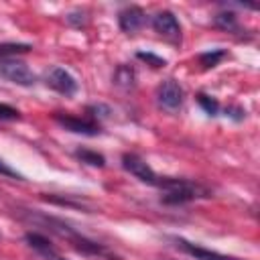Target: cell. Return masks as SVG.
<instances>
[{
    "instance_id": "7c38bea8",
    "label": "cell",
    "mask_w": 260,
    "mask_h": 260,
    "mask_svg": "<svg viewBox=\"0 0 260 260\" xmlns=\"http://www.w3.org/2000/svg\"><path fill=\"white\" fill-rule=\"evenodd\" d=\"M30 51L28 43H2L0 45V59H12L18 53H26Z\"/></svg>"
},
{
    "instance_id": "52a82bcc",
    "label": "cell",
    "mask_w": 260,
    "mask_h": 260,
    "mask_svg": "<svg viewBox=\"0 0 260 260\" xmlns=\"http://www.w3.org/2000/svg\"><path fill=\"white\" fill-rule=\"evenodd\" d=\"M171 242H175V246L179 250H183L185 254H189L191 258L195 260H242V258H236V256H228V254H219L215 250H209V248H203L199 244H193L185 238H171Z\"/></svg>"
},
{
    "instance_id": "7a4b0ae2",
    "label": "cell",
    "mask_w": 260,
    "mask_h": 260,
    "mask_svg": "<svg viewBox=\"0 0 260 260\" xmlns=\"http://www.w3.org/2000/svg\"><path fill=\"white\" fill-rule=\"evenodd\" d=\"M158 189H162V201L177 205V203H187L191 199L203 197L205 189H201L197 183H191L187 179H171V177H162Z\"/></svg>"
},
{
    "instance_id": "e0dca14e",
    "label": "cell",
    "mask_w": 260,
    "mask_h": 260,
    "mask_svg": "<svg viewBox=\"0 0 260 260\" xmlns=\"http://www.w3.org/2000/svg\"><path fill=\"white\" fill-rule=\"evenodd\" d=\"M197 102H199V104H201V108H203L207 114H211V116H213V114H217V110H219V104H217L211 95L199 93V95H197Z\"/></svg>"
},
{
    "instance_id": "8992f818",
    "label": "cell",
    "mask_w": 260,
    "mask_h": 260,
    "mask_svg": "<svg viewBox=\"0 0 260 260\" xmlns=\"http://www.w3.org/2000/svg\"><path fill=\"white\" fill-rule=\"evenodd\" d=\"M152 28L158 37H162L169 43H179L181 41V24L177 16L171 10H160L152 16Z\"/></svg>"
},
{
    "instance_id": "277c9868",
    "label": "cell",
    "mask_w": 260,
    "mask_h": 260,
    "mask_svg": "<svg viewBox=\"0 0 260 260\" xmlns=\"http://www.w3.org/2000/svg\"><path fill=\"white\" fill-rule=\"evenodd\" d=\"M183 98H185L183 87H181L175 79H165V81L158 85V89H156V104H158L165 112H171V114H175V112L181 110Z\"/></svg>"
},
{
    "instance_id": "3957f363",
    "label": "cell",
    "mask_w": 260,
    "mask_h": 260,
    "mask_svg": "<svg viewBox=\"0 0 260 260\" xmlns=\"http://www.w3.org/2000/svg\"><path fill=\"white\" fill-rule=\"evenodd\" d=\"M0 75L4 79H8L10 83L22 85V87H30L35 85V73L28 69V65L24 61H18L16 57L12 59H0Z\"/></svg>"
},
{
    "instance_id": "4fadbf2b",
    "label": "cell",
    "mask_w": 260,
    "mask_h": 260,
    "mask_svg": "<svg viewBox=\"0 0 260 260\" xmlns=\"http://www.w3.org/2000/svg\"><path fill=\"white\" fill-rule=\"evenodd\" d=\"M213 22H215V26L221 28V30H228V32L238 30V18H236V14H232V12H221V14H217V16L213 18Z\"/></svg>"
},
{
    "instance_id": "2e32d148",
    "label": "cell",
    "mask_w": 260,
    "mask_h": 260,
    "mask_svg": "<svg viewBox=\"0 0 260 260\" xmlns=\"http://www.w3.org/2000/svg\"><path fill=\"white\" fill-rule=\"evenodd\" d=\"M223 57H225V51H209V53H203L199 61L203 67H215Z\"/></svg>"
},
{
    "instance_id": "9c48e42d",
    "label": "cell",
    "mask_w": 260,
    "mask_h": 260,
    "mask_svg": "<svg viewBox=\"0 0 260 260\" xmlns=\"http://www.w3.org/2000/svg\"><path fill=\"white\" fill-rule=\"evenodd\" d=\"M55 120L69 132H75V134H85V136H95L100 134V124L93 122V120H87V118H77V116H61L57 114Z\"/></svg>"
},
{
    "instance_id": "6da1fadb",
    "label": "cell",
    "mask_w": 260,
    "mask_h": 260,
    "mask_svg": "<svg viewBox=\"0 0 260 260\" xmlns=\"http://www.w3.org/2000/svg\"><path fill=\"white\" fill-rule=\"evenodd\" d=\"M24 217H26L28 221H32L35 225L47 228L51 234H55V236L67 240L79 254L98 256V258H108V260L114 258V254H112L106 246H102V244L93 242L91 238L83 236L81 232H77L75 228H71V225H69L67 221H63V219H57V217H51V215H45V213H39V211H26Z\"/></svg>"
},
{
    "instance_id": "d6986e66",
    "label": "cell",
    "mask_w": 260,
    "mask_h": 260,
    "mask_svg": "<svg viewBox=\"0 0 260 260\" xmlns=\"http://www.w3.org/2000/svg\"><path fill=\"white\" fill-rule=\"evenodd\" d=\"M0 175H4V177H10V179H22V175L20 173H16L8 162H4L2 158H0Z\"/></svg>"
},
{
    "instance_id": "8fae6325",
    "label": "cell",
    "mask_w": 260,
    "mask_h": 260,
    "mask_svg": "<svg viewBox=\"0 0 260 260\" xmlns=\"http://www.w3.org/2000/svg\"><path fill=\"white\" fill-rule=\"evenodd\" d=\"M24 240L28 242V246L32 248V250H37L45 260H65L55 248H53V244L43 236V234H37V232H28L26 236H24Z\"/></svg>"
},
{
    "instance_id": "5b68a950",
    "label": "cell",
    "mask_w": 260,
    "mask_h": 260,
    "mask_svg": "<svg viewBox=\"0 0 260 260\" xmlns=\"http://www.w3.org/2000/svg\"><path fill=\"white\" fill-rule=\"evenodd\" d=\"M122 167H124L132 177H136L138 181H142V183H146V185H152V187H158V185H160V179H162V177H158V175L150 169V165H148L144 158H140L138 154H124V156H122Z\"/></svg>"
},
{
    "instance_id": "5bb4252c",
    "label": "cell",
    "mask_w": 260,
    "mask_h": 260,
    "mask_svg": "<svg viewBox=\"0 0 260 260\" xmlns=\"http://www.w3.org/2000/svg\"><path fill=\"white\" fill-rule=\"evenodd\" d=\"M114 81L118 83V85H122V87H132L134 85V71L130 69V67H118V71H116V75H114Z\"/></svg>"
},
{
    "instance_id": "ffe728a7",
    "label": "cell",
    "mask_w": 260,
    "mask_h": 260,
    "mask_svg": "<svg viewBox=\"0 0 260 260\" xmlns=\"http://www.w3.org/2000/svg\"><path fill=\"white\" fill-rule=\"evenodd\" d=\"M138 57L144 59V61H150L152 67H160V65H165V59H158V57H154V55H150V53H138Z\"/></svg>"
},
{
    "instance_id": "30bf717a",
    "label": "cell",
    "mask_w": 260,
    "mask_h": 260,
    "mask_svg": "<svg viewBox=\"0 0 260 260\" xmlns=\"http://www.w3.org/2000/svg\"><path fill=\"white\" fill-rule=\"evenodd\" d=\"M144 20H146V14H144V10L138 8V6H128V8H124V10L118 14L120 28H122L126 35H134L136 30H140L142 24H144Z\"/></svg>"
},
{
    "instance_id": "ba28073f",
    "label": "cell",
    "mask_w": 260,
    "mask_h": 260,
    "mask_svg": "<svg viewBox=\"0 0 260 260\" xmlns=\"http://www.w3.org/2000/svg\"><path fill=\"white\" fill-rule=\"evenodd\" d=\"M47 85L51 89H55L57 93H61V95H73L77 91L75 77L67 69H63V67H53L47 73Z\"/></svg>"
},
{
    "instance_id": "9a60e30c",
    "label": "cell",
    "mask_w": 260,
    "mask_h": 260,
    "mask_svg": "<svg viewBox=\"0 0 260 260\" xmlns=\"http://www.w3.org/2000/svg\"><path fill=\"white\" fill-rule=\"evenodd\" d=\"M77 154V158H81V162H87V165H91V167H104V156L102 154H98V152H91V150H77L75 152Z\"/></svg>"
},
{
    "instance_id": "44dd1931",
    "label": "cell",
    "mask_w": 260,
    "mask_h": 260,
    "mask_svg": "<svg viewBox=\"0 0 260 260\" xmlns=\"http://www.w3.org/2000/svg\"><path fill=\"white\" fill-rule=\"evenodd\" d=\"M160 260H171V258H160Z\"/></svg>"
},
{
    "instance_id": "ac0fdd59",
    "label": "cell",
    "mask_w": 260,
    "mask_h": 260,
    "mask_svg": "<svg viewBox=\"0 0 260 260\" xmlns=\"http://www.w3.org/2000/svg\"><path fill=\"white\" fill-rule=\"evenodd\" d=\"M0 118H2V120H18L20 114H18V110H14L12 106L0 104Z\"/></svg>"
}]
</instances>
